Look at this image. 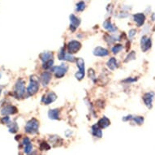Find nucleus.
<instances>
[{
    "label": "nucleus",
    "instance_id": "nucleus-2",
    "mask_svg": "<svg viewBox=\"0 0 155 155\" xmlns=\"http://www.w3.org/2000/svg\"><path fill=\"white\" fill-rule=\"evenodd\" d=\"M39 90V80L36 76H31L30 82L27 87V94L29 96H33Z\"/></svg>",
    "mask_w": 155,
    "mask_h": 155
},
{
    "label": "nucleus",
    "instance_id": "nucleus-6",
    "mask_svg": "<svg viewBox=\"0 0 155 155\" xmlns=\"http://www.w3.org/2000/svg\"><path fill=\"white\" fill-rule=\"evenodd\" d=\"M81 43L76 40H72V41H69L68 44V51L71 54L77 53L81 50Z\"/></svg>",
    "mask_w": 155,
    "mask_h": 155
},
{
    "label": "nucleus",
    "instance_id": "nucleus-32",
    "mask_svg": "<svg viewBox=\"0 0 155 155\" xmlns=\"http://www.w3.org/2000/svg\"><path fill=\"white\" fill-rule=\"evenodd\" d=\"M137 34V30L136 29H131V30H129V32H128V37H129L130 38H134V36Z\"/></svg>",
    "mask_w": 155,
    "mask_h": 155
},
{
    "label": "nucleus",
    "instance_id": "nucleus-4",
    "mask_svg": "<svg viewBox=\"0 0 155 155\" xmlns=\"http://www.w3.org/2000/svg\"><path fill=\"white\" fill-rule=\"evenodd\" d=\"M39 128V122L38 120H36L35 118H33L32 120L28 121L25 125V131L28 134H35L38 132Z\"/></svg>",
    "mask_w": 155,
    "mask_h": 155
},
{
    "label": "nucleus",
    "instance_id": "nucleus-23",
    "mask_svg": "<svg viewBox=\"0 0 155 155\" xmlns=\"http://www.w3.org/2000/svg\"><path fill=\"white\" fill-rule=\"evenodd\" d=\"M123 48H124V46H123V45H121V44H115L111 49L112 53L114 54H119L120 51H122Z\"/></svg>",
    "mask_w": 155,
    "mask_h": 155
},
{
    "label": "nucleus",
    "instance_id": "nucleus-12",
    "mask_svg": "<svg viewBox=\"0 0 155 155\" xmlns=\"http://www.w3.org/2000/svg\"><path fill=\"white\" fill-rule=\"evenodd\" d=\"M93 54L94 56L97 57H106L109 54V51L102 46H97L94 49Z\"/></svg>",
    "mask_w": 155,
    "mask_h": 155
},
{
    "label": "nucleus",
    "instance_id": "nucleus-8",
    "mask_svg": "<svg viewBox=\"0 0 155 155\" xmlns=\"http://www.w3.org/2000/svg\"><path fill=\"white\" fill-rule=\"evenodd\" d=\"M152 46V41L151 38H149L148 36H143L140 39V48L143 52H146L151 48Z\"/></svg>",
    "mask_w": 155,
    "mask_h": 155
},
{
    "label": "nucleus",
    "instance_id": "nucleus-1",
    "mask_svg": "<svg viewBox=\"0 0 155 155\" xmlns=\"http://www.w3.org/2000/svg\"><path fill=\"white\" fill-rule=\"evenodd\" d=\"M68 68L69 67L68 64H62L59 66L53 67L51 68V71H52V72H53L54 76H55V78L61 79V78H63L66 75V73L68 71Z\"/></svg>",
    "mask_w": 155,
    "mask_h": 155
},
{
    "label": "nucleus",
    "instance_id": "nucleus-10",
    "mask_svg": "<svg viewBox=\"0 0 155 155\" xmlns=\"http://www.w3.org/2000/svg\"><path fill=\"white\" fill-rule=\"evenodd\" d=\"M51 78H52L51 72H49V71H43V72L41 74V76H40V81H41V84H42L44 87H46L49 84V83L51 82Z\"/></svg>",
    "mask_w": 155,
    "mask_h": 155
},
{
    "label": "nucleus",
    "instance_id": "nucleus-9",
    "mask_svg": "<svg viewBox=\"0 0 155 155\" xmlns=\"http://www.w3.org/2000/svg\"><path fill=\"white\" fill-rule=\"evenodd\" d=\"M154 97L155 94L153 92H148L143 95V102L149 109H151L153 107V101Z\"/></svg>",
    "mask_w": 155,
    "mask_h": 155
},
{
    "label": "nucleus",
    "instance_id": "nucleus-22",
    "mask_svg": "<svg viewBox=\"0 0 155 155\" xmlns=\"http://www.w3.org/2000/svg\"><path fill=\"white\" fill-rule=\"evenodd\" d=\"M66 55L67 53L66 51H65V48H64V47L60 48V50H59V52H58V59H59V60H64V61H65Z\"/></svg>",
    "mask_w": 155,
    "mask_h": 155
},
{
    "label": "nucleus",
    "instance_id": "nucleus-11",
    "mask_svg": "<svg viewBox=\"0 0 155 155\" xmlns=\"http://www.w3.org/2000/svg\"><path fill=\"white\" fill-rule=\"evenodd\" d=\"M80 25H81V20L79 18L76 17L73 14L70 15V30L71 32H75Z\"/></svg>",
    "mask_w": 155,
    "mask_h": 155
},
{
    "label": "nucleus",
    "instance_id": "nucleus-17",
    "mask_svg": "<svg viewBox=\"0 0 155 155\" xmlns=\"http://www.w3.org/2000/svg\"><path fill=\"white\" fill-rule=\"evenodd\" d=\"M91 132L93 136L95 137L101 138L102 137V129H101V127L98 126V124L93 125L91 127Z\"/></svg>",
    "mask_w": 155,
    "mask_h": 155
},
{
    "label": "nucleus",
    "instance_id": "nucleus-33",
    "mask_svg": "<svg viewBox=\"0 0 155 155\" xmlns=\"http://www.w3.org/2000/svg\"><path fill=\"white\" fill-rule=\"evenodd\" d=\"M133 116H132V114H129V115H127V116H124V117L123 118V120L124 121H128V120H132Z\"/></svg>",
    "mask_w": 155,
    "mask_h": 155
},
{
    "label": "nucleus",
    "instance_id": "nucleus-15",
    "mask_svg": "<svg viewBox=\"0 0 155 155\" xmlns=\"http://www.w3.org/2000/svg\"><path fill=\"white\" fill-rule=\"evenodd\" d=\"M53 53L50 52V51H44L41 54H40V55H39V58H40V59L42 62V64L49 61V60H51V59H53Z\"/></svg>",
    "mask_w": 155,
    "mask_h": 155
},
{
    "label": "nucleus",
    "instance_id": "nucleus-18",
    "mask_svg": "<svg viewBox=\"0 0 155 155\" xmlns=\"http://www.w3.org/2000/svg\"><path fill=\"white\" fill-rule=\"evenodd\" d=\"M103 28L105 29H107V31L110 32V33H114L115 31H117V28L114 25H112L111 21H110V20H107V21H104V23H103Z\"/></svg>",
    "mask_w": 155,
    "mask_h": 155
},
{
    "label": "nucleus",
    "instance_id": "nucleus-24",
    "mask_svg": "<svg viewBox=\"0 0 155 155\" xmlns=\"http://www.w3.org/2000/svg\"><path fill=\"white\" fill-rule=\"evenodd\" d=\"M85 3H84V1H81L79 3H77L76 4V12H83V11L85 9Z\"/></svg>",
    "mask_w": 155,
    "mask_h": 155
},
{
    "label": "nucleus",
    "instance_id": "nucleus-20",
    "mask_svg": "<svg viewBox=\"0 0 155 155\" xmlns=\"http://www.w3.org/2000/svg\"><path fill=\"white\" fill-rule=\"evenodd\" d=\"M107 68H108L110 70L114 71V70H115V69L118 68V62L115 58H110V59L107 61Z\"/></svg>",
    "mask_w": 155,
    "mask_h": 155
},
{
    "label": "nucleus",
    "instance_id": "nucleus-21",
    "mask_svg": "<svg viewBox=\"0 0 155 155\" xmlns=\"http://www.w3.org/2000/svg\"><path fill=\"white\" fill-rule=\"evenodd\" d=\"M97 124H98V126H99L101 128H106V127H107L110 124V120L108 118L106 117V116H103L102 119H100V120H98Z\"/></svg>",
    "mask_w": 155,
    "mask_h": 155
},
{
    "label": "nucleus",
    "instance_id": "nucleus-5",
    "mask_svg": "<svg viewBox=\"0 0 155 155\" xmlns=\"http://www.w3.org/2000/svg\"><path fill=\"white\" fill-rule=\"evenodd\" d=\"M76 66L78 68V71L75 74V77L78 81H81L83 80V78L84 77V75H85V70H84V59H81V58H78L76 59Z\"/></svg>",
    "mask_w": 155,
    "mask_h": 155
},
{
    "label": "nucleus",
    "instance_id": "nucleus-7",
    "mask_svg": "<svg viewBox=\"0 0 155 155\" xmlns=\"http://www.w3.org/2000/svg\"><path fill=\"white\" fill-rule=\"evenodd\" d=\"M56 99H57V95L55 94V93L50 91L42 96L41 102L45 105H50L51 103H53Z\"/></svg>",
    "mask_w": 155,
    "mask_h": 155
},
{
    "label": "nucleus",
    "instance_id": "nucleus-30",
    "mask_svg": "<svg viewBox=\"0 0 155 155\" xmlns=\"http://www.w3.org/2000/svg\"><path fill=\"white\" fill-rule=\"evenodd\" d=\"M50 148H51V146H50L46 142H42L41 144V145H40V149H41V150H50Z\"/></svg>",
    "mask_w": 155,
    "mask_h": 155
},
{
    "label": "nucleus",
    "instance_id": "nucleus-29",
    "mask_svg": "<svg viewBox=\"0 0 155 155\" xmlns=\"http://www.w3.org/2000/svg\"><path fill=\"white\" fill-rule=\"evenodd\" d=\"M88 74H89V77L90 79L93 81H95L97 80L96 76H95V71L93 70V69H89V71H88Z\"/></svg>",
    "mask_w": 155,
    "mask_h": 155
},
{
    "label": "nucleus",
    "instance_id": "nucleus-28",
    "mask_svg": "<svg viewBox=\"0 0 155 155\" xmlns=\"http://www.w3.org/2000/svg\"><path fill=\"white\" fill-rule=\"evenodd\" d=\"M135 59H136V53H135V51H131V52H130V53L127 55L124 62L125 63H127V62L134 60Z\"/></svg>",
    "mask_w": 155,
    "mask_h": 155
},
{
    "label": "nucleus",
    "instance_id": "nucleus-16",
    "mask_svg": "<svg viewBox=\"0 0 155 155\" xmlns=\"http://www.w3.org/2000/svg\"><path fill=\"white\" fill-rule=\"evenodd\" d=\"M48 117L51 120H59L60 117V110L59 109H51L48 111Z\"/></svg>",
    "mask_w": 155,
    "mask_h": 155
},
{
    "label": "nucleus",
    "instance_id": "nucleus-14",
    "mask_svg": "<svg viewBox=\"0 0 155 155\" xmlns=\"http://www.w3.org/2000/svg\"><path fill=\"white\" fill-rule=\"evenodd\" d=\"M133 21L137 27H141L144 25L145 21V15L143 13H137L133 15Z\"/></svg>",
    "mask_w": 155,
    "mask_h": 155
},
{
    "label": "nucleus",
    "instance_id": "nucleus-34",
    "mask_svg": "<svg viewBox=\"0 0 155 155\" xmlns=\"http://www.w3.org/2000/svg\"><path fill=\"white\" fill-rule=\"evenodd\" d=\"M136 81H137V79H132V77H128L127 79L124 80V82H127V83L129 82V83H132V82H134Z\"/></svg>",
    "mask_w": 155,
    "mask_h": 155
},
{
    "label": "nucleus",
    "instance_id": "nucleus-26",
    "mask_svg": "<svg viewBox=\"0 0 155 155\" xmlns=\"http://www.w3.org/2000/svg\"><path fill=\"white\" fill-rule=\"evenodd\" d=\"M132 121L138 125H141L144 123V117L143 116H133Z\"/></svg>",
    "mask_w": 155,
    "mask_h": 155
},
{
    "label": "nucleus",
    "instance_id": "nucleus-25",
    "mask_svg": "<svg viewBox=\"0 0 155 155\" xmlns=\"http://www.w3.org/2000/svg\"><path fill=\"white\" fill-rule=\"evenodd\" d=\"M54 65V59H51L49 61L46 62V63H43L42 64V68H43L45 70H48V69H51L53 68Z\"/></svg>",
    "mask_w": 155,
    "mask_h": 155
},
{
    "label": "nucleus",
    "instance_id": "nucleus-3",
    "mask_svg": "<svg viewBox=\"0 0 155 155\" xmlns=\"http://www.w3.org/2000/svg\"><path fill=\"white\" fill-rule=\"evenodd\" d=\"M15 96L17 98H21L25 96V82L23 79H19L15 83V90H14Z\"/></svg>",
    "mask_w": 155,
    "mask_h": 155
},
{
    "label": "nucleus",
    "instance_id": "nucleus-31",
    "mask_svg": "<svg viewBox=\"0 0 155 155\" xmlns=\"http://www.w3.org/2000/svg\"><path fill=\"white\" fill-rule=\"evenodd\" d=\"M1 122L3 123V124H10V118L8 117V115H5V116L1 120Z\"/></svg>",
    "mask_w": 155,
    "mask_h": 155
},
{
    "label": "nucleus",
    "instance_id": "nucleus-27",
    "mask_svg": "<svg viewBox=\"0 0 155 155\" xmlns=\"http://www.w3.org/2000/svg\"><path fill=\"white\" fill-rule=\"evenodd\" d=\"M8 128H9V132L12 133H15L18 131V125L16 123H12L10 125H8Z\"/></svg>",
    "mask_w": 155,
    "mask_h": 155
},
{
    "label": "nucleus",
    "instance_id": "nucleus-13",
    "mask_svg": "<svg viewBox=\"0 0 155 155\" xmlns=\"http://www.w3.org/2000/svg\"><path fill=\"white\" fill-rule=\"evenodd\" d=\"M17 113V108L12 105L5 106L1 109V114L3 115H8V114H14Z\"/></svg>",
    "mask_w": 155,
    "mask_h": 155
},
{
    "label": "nucleus",
    "instance_id": "nucleus-19",
    "mask_svg": "<svg viewBox=\"0 0 155 155\" xmlns=\"http://www.w3.org/2000/svg\"><path fill=\"white\" fill-rule=\"evenodd\" d=\"M23 145L25 146V153H29L32 151V149H33V145H32V143H31L30 140L28 139V137H25L23 140Z\"/></svg>",
    "mask_w": 155,
    "mask_h": 155
}]
</instances>
